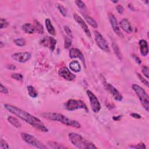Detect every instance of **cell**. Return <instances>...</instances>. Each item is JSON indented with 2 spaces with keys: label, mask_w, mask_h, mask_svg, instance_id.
<instances>
[{
  "label": "cell",
  "mask_w": 149,
  "mask_h": 149,
  "mask_svg": "<svg viewBox=\"0 0 149 149\" xmlns=\"http://www.w3.org/2000/svg\"><path fill=\"white\" fill-rule=\"evenodd\" d=\"M4 108L9 112L19 117L21 120L29 125H31L33 127L36 128L37 129H39V130L44 132H47L49 131L47 128L44 125L40 119L28 113L27 112L16 106L11 105V104H5Z\"/></svg>",
  "instance_id": "cell-1"
},
{
  "label": "cell",
  "mask_w": 149,
  "mask_h": 149,
  "mask_svg": "<svg viewBox=\"0 0 149 149\" xmlns=\"http://www.w3.org/2000/svg\"><path fill=\"white\" fill-rule=\"evenodd\" d=\"M41 116L44 118L47 119V120L61 122L63 124H64L68 126H71L77 129L80 128L81 127L80 124L78 122H77L76 121L72 120L71 119L67 118L61 114L55 112H46L43 113L41 114Z\"/></svg>",
  "instance_id": "cell-2"
},
{
  "label": "cell",
  "mask_w": 149,
  "mask_h": 149,
  "mask_svg": "<svg viewBox=\"0 0 149 149\" xmlns=\"http://www.w3.org/2000/svg\"><path fill=\"white\" fill-rule=\"evenodd\" d=\"M68 138L72 144L77 148L81 149L97 148L94 144L85 140L81 135L78 133H70L68 135Z\"/></svg>",
  "instance_id": "cell-3"
},
{
  "label": "cell",
  "mask_w": 149,
  "mask_h": 149,
  "mask_svg": "<svg viewBox=\"0 0 149 149\" xmlns=\"http://www.w3.org/2000/svg\"><path fill=\"white\" fill-rule=\"evenodd\" d=\"M132 88L138 96L143 108L148 112L149 110V97L144 89L136 84H132Z\"/></svg>",
  "instance_id": "cell-4"
},
{
  "label": "cell",
  "mask_w": 149,
  "mask_h": 149,
  "mask_svg": "<svg viewBox=\"0 0 149 149\" xmlns=\"http://www.w3.org/2000/svg\"><path fill=\"white\" fill-rule=\"evenodd\" d=\"M64 107L66 110L71 111H75L79 109L84 110L86 112H88V108L84 101L79 100H69L64 103Z\"/></svg>",
  "instance_id": "cell-5"
},
{
  "label": "cell",
  "mask_w": 149,
  "mask_h": 149,
  "mask_svg": "<svg viewBox=\"0 0 149 149\" xmlns=\"http://www.w3.org/2000/svg\"><path fill=\"white\" fill-rule=\"evenodd\" d=\"M21 137L22 139L27 144L33 146L37 148L40 149H46L47 148V146L42 143L40 141H39L37 139H36L35 136L32 135H30L29 133H22Z\"/></svg>",
  "instance_id": "cell-6"
},
{
  "label": "cell",
  "mask_w": 149,
  "mask_h": 149,
  "mask_svg": "<svg viewBox=\"0 0 149 149\" xmlns=\"http://www.w3.org/2000/svg\"><path fill=\"white\" fill-rule=\"evenodd\" d=\"M94 37L97 45L101 50L106 52L110 51V49L107 41L104 39L102 36L98 32H94Z\"/></svg>",
  "instance_id": "cell-7"
},
{
  "label": "cell",
  "mask_w": 149,
  "mask_h": 149,
  "mask_svg": "<svg viewBox=\"0 0 149 149\" xmlns=\"http://www.w3.org/2000/svg\"><path fill=\"white\" fill-rule=\"evenodd\" d=\"M87 95L90 100V105L92 111L94 113H98L101 110V104L97 97L90 91L87 90Z\"/></svg>",
  "instance_id": "cell-8"
},
{
  "label": "cell",
  "mask_w": 149,
  "mask_h": 149,
  "mask_svg": "<svg viewBox=\"0 0 149 149\" xmlns=\"http://www.w3.org/2000/svg\"><path fill=\"white\" fill-rule=\"evenodd\" d=\"M12 58L18 63H25L31 59V54L28 52L17 53L12 55Z\"/></svg>",
  "instance_id": "cell-9"
},
{
  "label": "cell",
  "mask_w": 149,
  "mask_h": 149,
  "mask_svg": "<svg viewBox=\"0 0 149 149\" xmlns=\"http://www.w3.org/2000/svg\"><path fill=\"white\" fill-rule=\"evenodd\" d=\"M104 87H105V88L107 90V92H108L114 97L115 100L119 101H122L123 98L122 94L112 85L108 83H105V84H104Z\"/></svg>",
  "instance_id": "cell-10"
},
{
  "label": "cell",
  "mask_w": 149,
  "mask_h": 149,
  "mask_svg": "<svg viewBox=\"0 0 149 149\" xmlns=\"http://www.w3.org/2000/svg\"><path fill=\"white\" fill-rule=\"evenodd\" d=\"M109 19H110V22L111 23V26L113 29V31H114V32L118 36H120L121 37H123L124 35L121 31V29H120V26H119V24L118 23L117 19L112 13L109 14Z\"/></svg>",
  "instance_id": "cell-11"
},
{
  "label": "cell",
  "mask_w": 149,
  "mask_h": 149,
  "mask_svg": "<svg viewBox=\"0 0 149 149\" xmlns=\"http://www.w3.org/2000/svg\"><path fill=\"white\" fill-rule=\"evenodd\" d=\"M58 74L59 76L68 81L73 80L76 78V76L73 73H72L67 67L61 68L59 70Z\"/></svg>",
  "instance_id": "cell-12"
},
{
  "label": "cell",
  "mask_w": 149,
  "mask_h": 149,
  "mask_svg": "<svg viewBox=\"0 0 149 149\" xmlns=\"http://www.w3.org/2000/svg\"><path fill=\"white\" fill-rule=\"evenodd\" d=\"M43 46L49 47L51 51H54L57 44V40L53 37L47 36L44 37L41 41Z\"/></svg>",
  "instance_id": "cell-13"
},
{
  "label": "cell",
  "mask_w": 149,
  "mask_h": 149,
  "mask_svg": "<svg viewBox=\"0 0 149 149\" xmlns=\"http://www.w3.org/2000/svg\"><path fill=\"white\" fill-rule=\"evenodd\" d=\"M73 18L75 20L79 25H80L81 27L82 28V29L83 30V31L84 32V33L86 34V35L88 37H91V33L90 30L88 29L87 25H86V23L84 22V21H83V19L79 16L78 15V14L74 13L73 15Z\"/></svg>",
  "instance_id": "cell-14"
},
{
  "label": "cell",
  "mask_w": 149,
  "mask_h": 149,
  "mask_svg": "<svg viewBox=\"0 0 149 149\" xmlns=\"http://www.w3.org/2000/svg\"><path fill=\"white\" fill-rule=\"evenodd\" d=\"M69 55L71 58H79L86 67V62L84 55L79 49L76 48H72L69 50Z\"/></svg>",
  "instance_id": "cell-15"
},
{
  "label": "cell",
  "mask_w": 149,
  "mask_h": 149,
  "mask_svg": "<svg viewBox=\"0 0 149 149\" xmlns=\"http://www.w3.org/2000/svg\"><path fill=\"white\" fill-rule=\"evenodd\" d=\"M120 25L121 27L124 32L128 33H130L132 32L133 31L132 27L131 26L130 23L128 21V19H122L120 22Z\"/></svg>",
  "instance_id": "cell-16"
},
{
  "label": "cell",
  "mask_w": 149,
  "mask_h": 149,
  "mask_svg": "<svg viewBox=\"0 0 149 149\" xmlns=\"http://www.w3.org/2000/svg\"><path fill=\"white\" fill-rule=\"evenodd\" d=\"M139 44L140 46V53L142 56L146 57L148 54V48L147 42L144 40H140L139 42Z\"/></svg>",
  "instance_id": "cell-17"
},
{
  "label": "cell",
  "mask_w": 149,
  "mask_h": 149,
  "mask_svg": "<svg viewBox=\"0 0 149 149\" xmlns=\"http://www.w3.org/2000/svg\"><path fill=\"white\" fill-rule=\"evenodd\" d=\"M22 28L23 31L27 34H33L36 31L35 26L31 23H25L22 25Z\"/></svg>",
  "instance_id": "cell-18"
},
{
  "label": "cell",
  "mask_w": 149,
  "mask_h": 149,
  "mask_svg": "<svg viewBox=\"0 0 149 149\" xmlns=\"http://www.w3.org/2000/svg\"><path fill=\"white\" fill-rule=\"evenodd\" d=\"M45 25L49 34L51 35V36H55L56 35L55 30L53 24L51 23V22L50 20V19H46L45 20Z\"/></svg>",
  "instance_id": "cell-19"
},
{
  "label": "cell",
  "mask_w": 149,
  "mask_h": 149,
  "mask_svg": "<svg viewBox=\"0 0 149 149\" xmlns=\"http://www.w3.org/2000/svg\"><path fill=\"white\" fill-rule=\"evenodd\" d=\"M70 69L76 73H78L81 71V66L78 61H72L69 64Z\"/></svg>",
  "instance_id": "cell-20"
},
{
  "label": "cell",
  "mask_w": 149,
  "mask_h": 149,
  "mask_svg": "<svg viewBox=\"0 0 149 149\" xmlns=\"http://www.w3.org/2000/svg\"><path fill=\"white\" fill-rule=\"evenodd\" d=\"M8 121L14 127H15L17 128H21L22 127V125L21 122L17 120V119L12 116H9L7 118Z\"/></svg>",
  "instance_id": "cell-21"
},
{
  "label": "cell",
  "mask_w": 149,
  "mask_h": 149,
  "mask_svg": "<svg viewBox=\"0 0 149 149\" xmlns=\"http://www.w3.org/2000/svg\"><path fill=\"white\" fill-rule=\"evenodd\" d=\"M28 94L32 98H36L38 96V93L36 88L32 86H29L27 87Z\"/></svg>",
  "instance_id": "cell-22"
},
{
  "label": "cell",
  "mask_w": 149,
  "mask_h": 149,
  "mask_svg": "<svg viewBox=\"0 0 149 149\" xmlns=\"http://www.w3.org/2000/svg\"><path fill=\"white\" fill-rule=\"evenodd\" d=\"M84 19L86 20V21L92 27H93V28L96 29L98 27V25L97 23V22H96V21L92 18L91 17L88 16V15H86L84 16Z\"/></svg>",
  "instance_id": "cell-23"
},
{
  "label": "cell",
  "mask_w": 149,
  "mask_h": 149,
  "mask_svg": "<svg viewBox=\"0 0 149 149\" xmlns=\"http://www.w3.org/2000/svg\"><path fill=\"white\" fill-rule=\"evenodd\" d=\"M48 145L52 148H67V147L64 146L63 144H59L57 142H48Z\"/></svg>",
  "instance_id": "cell-24"
},
{
  "label": "cell",
  "mask_w": 149,
  "mask_h": 149,
  "mask_svg": "<svg viewBox=\"0 0 149 149\" xmlns=\"http://www.w3.org/2000/svg\"><path fill=\"white\" fill-rule=\"evenodd\" d=\"M112 46L113 48V50L114 51V53L115 54V55H116V57L120 59H122V55H121V53L120 52V49H119L118 46H117V44L113 42L112 44Z\"/></svg>",
  "instance_id": "cell-25"
},
{
  "label": "cell",
  "mask_w": 149,
  "mask_h": 149,
  "mask_svg": "<svg viewBox=\"0 0 149 149\" xmlns=\"http://www.w3.org/2000/svg\"><path fill=\"white\" fill-rule=\"evenodd\" d=\"M36 31H37L39 33L42 34L44 32V29L43 26L37 21H35V25H34Z\"/></svg>",
  "instance_id": "cell-26"
},
{
  "label": "cell",
  "mask_w": 149,
  "mask_h": 149,
  "mask_svg": "<svg viewBox=\"0 0 149 149\" xmlns=\"http://www.w3.org/2000/svg\"><path fill=\"white\" fill-rule=\"evenodd\" d=\"M14 43L16 44L17 46L19 47H23L26 45V41L25 39H22V38H19V39H15L13 41Z\"/></svg>",
  "instance_id": "cell-27"
},
{
  "label": "cell",
  "mask_w": 149,
  "mask_h": 149,
  "mask_svg": "<svg viewBox=\"0 0 149 149\" xmlns=\"http://www.w3.org/2000/svg\"><path fill=\"white\" fill-rule=\"evenodd\" d=\"M57 8H58L59 12L61 13V15L63 17H65L67 16V11L66 8L64 6H63L62 5H60V4H58L57 5Z\"/></svg>",
  "instance_id": "cell-28"
},
{
  "label": "cell",
  "mask_w": 149,
  "mask_h": 149,
  "mask_svg": "<svg viewBox=\"0 0 149 149\" xmlns=\"http://www.w3.org/2000/svg\"><path fill=\"white\" fill-rule=\"evenodd\" d=\"M11 78L18 81H22L23 79V76L22 74L21 73H13L11 75Z\"/></svg>",
  "instance_id": "cell-29"
},
{
  "label": "cell",
  "mask_w": 149,
  "mask_h": 149,
  "mask_svg": "<svg viewBox=\"0 0 149 149\" xmlns=\"http://www.w3.org/2000/svg\"><path fill=\"white\" fill-rule=\"evenodd\" d=\"M75 3L76 4V5L78 6V7L81 10H86V7L85 4L82 1H79V0H78V1H75Z\"/></svg>",
  "instance_id": "cell-30"
},
{
  "label": "cell",
  "mask_w": 149,
  "mask_h": 149,
  "mask_svg": "<svg viewBox=\"0 0 149 149\" xmlns=\"http://www.w3.org/2000/svg\"><path fill=\"white\" fill-rule=\"evenodd\" d=\"M0 25H1V29H4L9 26V22L4 18L0 19Z\"/></svg>",
  "instance_id": "cell-31"
},
{
  "label": "cell",
  "mask_w": 149,
  "mask_h": 149,
  "mask_svg": "<svg viewBox=\"0 0 149 149\" xmlns=\"http://www.w3.org/2000/svg\"><path fill=\"white\" fill-rule=\"evenodd\" d=\"M9 147L7 143V142L4 140L3 139H1L0 140V148L1 149H8L9 148Z\"/></svg>",
  "instance_id": "cell-32"
},
{
  "label": "cell",
  "mask_w": 149,
  "mask_h": 149,
  "mask_svg": "<svg viewBox=\"0 0 149 149\" xmlns=\"http://www.w3.org/2000/svg\"><path fill=\"white\" fill-rule=\"evenodd\" d=\"M72 45V40L69 37H65V43H64V46L65 48L67 49H68Z\"/></svg>",
  "instance_id": "cell-33"
},
{
  "label": "cell",
  "mask_w": 149,
  "mask_h": 149,
  "mask_svg": "<svg viewBox=\"0 0 149 149\" xmlns=\"http://www.w3.org/2000/svg\"><path fill=\"white\" fill-rule=\"evenodd\" d=\"M148 67H147V66H143L142 67V72L143 73V74H144V75L148 79L149 76H148Z\"/></svg>",
  "instance_id": "cell-34"
},
{
  "label": "cell",
  "mask_w": 149,
  "mask_h": 149,
  "mask_svg": "<svg viewBox=\"0 0 149 149\" xmlns=\"http://www.w3.org/2000/svg\"><path fill=\"white\" fill-rule=\"evenodd\" d=\"M64 30H65L67 35L68 36V37L69 38H73V35H72V31L69 27H68L67 26H64Z\"/></svg>",
  "instance_id": "cell-35"
},
{
  "label": "cell",
  "mask_w": 149,
  "mask_h": 149,
  "mask_svg": "<svg viewBox=\"0 0 149 149\" xmlns=\"http://www.w3.org/2000/svg\"><path fill=\"white\" fill-rule=\"evenodd\" d=\"M137 75H138L139 79H140V80L143 84H144L146 86L148 87V81H147V80H146V79L141 75V74H140L139 73H137Z\"/></svg>",
  "instance_id": "cell-36"
},
{
  "label": "cell",
  "mask_w": 149,
  "mask_h": 149,
  "mask_svg": "<svg viewBox=\"0 0 149 149\" xmlns=\"http://www.w3.org/2000/svg\"><path fill=\"white\" fill-rule=\"evenodd\" d=\"M0 92H1V93H3V94H8L9 93L8 88L6 87H5L3 84H1V88H0Z\"/></svg>",
  "instance_id": "cell-37"
},
{
  "label": "cell",
  "mask_w": 149,
  "mask_h": 149,
  "mask_svg": "<svg viewBox=\"0 0 149 149\" xmlns=\"http://www.w3.org/2000/svg\"><path fill=\"white\" fill-rule=\"evenodd\" d=\"M116 9L117 12H118L119 13H120V14L122 15V14L124 13V8H123V7H122V5H117L116 7Z\"/></svg>",
  "instance_id": "cell-38"
},
{
  "label": "cell",
  "mask_w": 149,
  "mask_h": 149,
  "mask_svg": "<svg viewBox=\"0 0 149 149\" xmlns=\"http://www.w3.org/2000/svg\"><path fill=\"white\" fill-rule=\"evenodd\" d=\"M134 148H142V149H144V148H146V146L144 143H139V144H138L136 146H134L133 147Z\"/></svg>",
  "instance_id": "cell-39"
},
{
  "label": "cell",
  "mask_w": 149,
  "mask_h": 149,
  "mask_svg": "<svg viewBox=\"0 0 149 149\" xmlns=\"http://www.w3.org/2000/svg\"><path fill=\"white\" fill-rule=\"evenodd\" d=\"M130 115L134 118H136V119H140L141 118V115H140L139 114H138L136 113H132V114H130Z\"/></svg>",
  "instance_id": "cell-40"
},
{
  "label": "cell",
  "mask_w": 149,
  "mask_h": 149,
  "mask_svg": "<svg viewBox=\"0 0 149 149\" xmlns=\"http://www.w3.org/2000/svg\"><path fill=\"white\" fill-rule=\"evenodd\" d=\"M7 68L9 69V70H11V71H13L16 69V67L13 65H12V64H10V65H7Z\"/></svg>",
  "instance_id": "cell-41"
},
{
  "label": "cell",
  "mask_w": 149,
  "mask_h": 149,
  "mask_svg": "<svg viewBox=\"0 0 149 149\" xmlns=\"http://www.w3.org/2000/svg\"><path fill=\"white\" fill-rule=\"evenodd\" d=\"M133 57H134V58L135 59V61L137 62V63H138V64H140L142 63L139 57H138L136 55H134Z\"/></svg>",
  "instance_id": "cell-42"
}]
</instances>
